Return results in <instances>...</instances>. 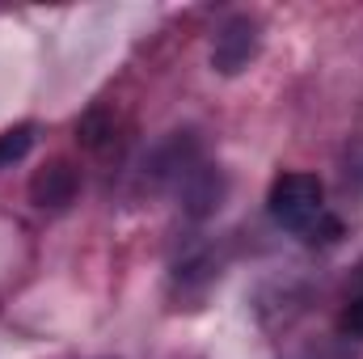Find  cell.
Here are the masks:
<instances>
[{
    "mask_svg": "<svg viewBox=\"0 0 363 359\" xmlns=\"http://www.w3.org/2000/svg\"><path fill=\"white\" fill-rule=\"evenodd\" d=\"M30 148H34V123H17V127L0 131V170L17 165Z\"/></svg>",
    "mask_w": 363,
    "mask_h": 359,
    "instance_id": "cell-4",
    "label": "cell"
},
{
    "mask_svg": "<svg viewBox=\"0 0 363 359\" xmlns=\"http://www.w3.org/2000/svg\"><path fill=\"white\" fill-rule=\"evenodd\" d=\"M267 211L274 224L291 233H308L325 216V186L317 174H279L267 194Z\"/></svg>",
    "mask_w": 363,
    "mask_h": 359,
    "instance_id": "cell-1",
    "label": "cell"
},
{
    "mask_svg": "<svg viewBox=\"0 0 363 359\" xmlns=\"http://www.w3.org/2000/svg\"><path fill=\"white\" fill-rule=\"evenodd\" d=\"M106 136H110V118H106V110H89V114L77 123V140H81L85 148H101Z\"/></svg>",
    "mask_w": 363,
    "mask_h": 359,
    "instance_id": "cell-7",
    "label": "cell"
},
{
    "mask_svg": "<svg viewBox=\"0 0 363 359\" xmlns=\"http://www.w3.org/2000/svg\"><path fill=\"white\" fill-rule=\"evenodd\" d=\"M77 190H81V178H77V170H72L68 161H47V165L30 178V199H34V207H43V211H64V207L77 199Z\"/></svg>",
    "mask_w": 363,
    "mask_h": 359,
    "instance_id": "cell-3",
    "label": "cell"
},
{
    "mask_svg": "<svg viewBox=\"0 0 363 359\" xmlns=\"http://www.w3.org/2000/svg\"><path fill=\"white\" fill-rule=\"evenodd\" d=\"M338 330L351 334V338H363V267L355 270V283H351V292H347V304H342Z\"/></svg>",
    "mask_w": 363,
    "mask_h": 359,
    "instance_id": "cell-5",
    "label": "cell"
},
{
    "mask_svg": "<svg viewBox=\"0 0 363 359\" xmlns=\"http://www.w3.org/2000/svg\"><path fill=\"white\" fill-rule=\"evenodd\" d=\"M258 21L254 17H228L220 30H216V43H211V68L220 77H237L241 68H250V60L258 55Z\"/></svg>",
    "mask_w": 363,
    "mask_h": 359,
    "instance_id": "cell-2",
    "label": "cell"
},
{
    "mask_svg": "<svg viewBox=\"0 0 363 359\" xmlns=\"http://www.w3.org/2000/svg\"><path fill=\"white\" fill-rule=\"evenodd\" d=\"M186 199H190V211H194V216H207L211 207H220V178L207 174V170H199V178L186 190Z\"/></svg>",
    "mask_w": 363,
    "mask_h": 359,
    "instance_id": "cell-6",
    "label": "cell"
}]
</instances>
